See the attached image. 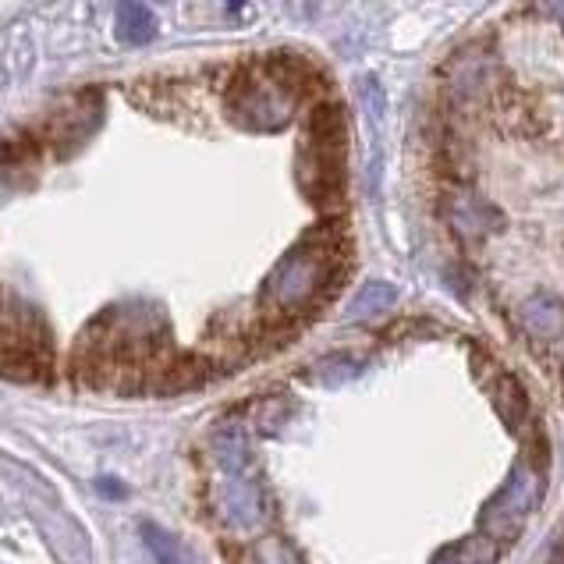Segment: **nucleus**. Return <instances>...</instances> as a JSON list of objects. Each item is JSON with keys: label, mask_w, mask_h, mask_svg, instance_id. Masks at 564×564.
<instances>
[{"label": "nucleus", "mask_w": 564, "mask_h": 564, "mask_svg": "<svg viewBox=\"0 0 564 564\" xmlns=\"http://www.w3.org/2000/svg\"><path fill=\"white\" fill-rule=\"evenodd\" d=\"M348 273L345 238L337 231H310L295 249H288L267 273L260 305L267 319H295L319 310Z\"/></svg>", "instance_id": "f257e3e1"}, {"label": "nucleus", "mask_w": 564, "mask_h": 564, "mask_svg": "<svg viewBox=\"0 0 564 564\" xmlns=\"http://www.w3.org/2000/svg\"><path fill=\"white\" fill-rule=\"evenodd\" d=\"M536 505H540V473L533 462H522L505 479V487L490 497L487 508H482V533L505 546L508 540L522 533V525L529 522Z\"/></svg>", "instance_id": "f03ea898"}, {"label": "nucleus", "mask_w": 564, "mask_h": 564, "mask_svg": "<svg viewBox=\"0 0 564 564\" xmlns=\"http://www.w3.org/2000/svg\"><path fill=\"white\" fill-rule=\"evenodd\" d=\"M214 511L231 533H256L270 519V497L249 476H228L214 490Z\"/></svg>", "instance_id": "7ed1b4c3"}, {"label": "nucleus", "mask_w": 564, "mask_h": 564, "mask_svg": "<svg viewBox=\"0 0 564 564\" xmlns=\"http://www.w3.org/2000/svg\"><path fill=\"white\" fill-rule=\"evenodd\" d=\"M228 107L238 124L256 128V132H278L292 118V96L278 78L273 83H238Z\"/></svg>", "instance_id": "20e7f679"}, {"label": "nucleus", "mask_w": 564, "mask_h": 564, "mask_svg": "<svg viewBox=\"0 0 564 564\" xmlns=\"http://www.w3.org/2000/svg\"><path fill=\"white\" fill-rule=\"evenodd\" d=\"M519 327L533 345H561L564 341V299L554 292H536L519 305Z\"/></svg>", "instance_id": "39448f33"}, {"label": "nucleus", "mask_w": 564, "mask_h": 564, "mask_svg": "<svg viewBox=\"0 0 564 564\" xmlns=\"http://www.w3.org/2000/svg\"><path fill=\"white\" fill-rule=\"evenodd\" d=\"M447 217L451 224H455V231L465 235V238H479V235H490L497 224H501V214L482 203L476 196H465V192H458V196H451L447 203Z\"/></svg>", "instance_id": "423d86ee"}, {"label": "nucleus", "mask_w": 564, "mask_h": 564, "mask_svg": "<svg viewBox=\"0 0 564 564\" xmlns=\"http://www.w3.org/2000/svg\"><path fill=\"white\" fill-rule=\"evenodd\" d=\"M501 551H505V546L497 543L494 536L479 533V536H469L462 543L441 546L430 564H497V561H501Z\"/></svg>", "instance_id": "0eeeda50"}, {"label": "nucleus", "mask_w": 564, "mask_h": 564, "mask_svg": "<svg viewBox=\"0 0 564 564\" xmlns=\"http://www.w3.org/2000/svg\"><path fill=\"white\" fill-rule=\"evenodd\" d=\"M214 458L224 476H246L249 473V437L238 426H220L214 433Z\"/></svg>", "instance_id": "6e6552de"}, {"label": "nucleus", "mask_w": 564, "mask_h": 564, "mask_svg": "<svg viewBox=\"0 0 564 564\" xmlns=\"http://www.w3.org/2000/svg\"><path fill=\"white\" fill-rule=\"evenodd\" d=\"M156 32V19L139 0H121L118 4V36L124 43H147Z\"/></svg>", "instance_id": "1a4fd4ad"}, {"label": "nucleus", "mask_w": 564, "mask_h": 564, "mask_svg": "<svg viewBox=\"0 0 564 564\" xmlns=\"http://www.w3.org/2000/svg\"><path fill=\"white\" fill-rule=\"evenodd\" d=\"M398 302V292L387 281H373L359 288V295L348 302V319H366V316H380Z\"/></svg>", "instance_id": "9d476101"}, {"label": "nucleus", "mask_w": 564, "mask_h": 564, "mask_svg": "<svg viewBox=\"0 0 564 564\" xmlns=\"http://www.w3.org/2000/svg\"><path fill=\"white\" fill-rule=\"evenodd\" d=\"M139 533H142V540H147V546H150V554H153L156 564H192L185 557V551L178 546V540H174L167 529H160L156 522H142Z\"/></svg>", "instance_id": "9b49d317"}, {"label": "nucleus", "mask_w": 564, "mask_h": 564, "mask_svg": "<svg viewBox=\"0 0 564 564\" xmlns=\"http://www.w3.org/2000/svg\"><path fill=\"white\" fill-rule=\"evenodd\" d=\"M246 564H305L288 540H260L246 551Z\"/></svg>", "instance_id": "f8f14e48"}, {"label": "nucleus", "mask_w": 564, "mask_h": 564, "mask_svg": "<svg viewBox=\"0 0 564 564\" xmlns=\"http://www.w3.org/2000/svg\"><path fill=\"white\" fill-rule=\"evenodd\" d=\"M295 405L292 398H267L260 409H256V426H260L263 433H278L288 419H292Z\"/></svg>", "instance_id": "ddd939ff"}, {"label": "nucleus", "mask_w": 564, "mask_h": 564, "mask_svg": "<svg viewBox=\"0 0 564 564\" xmlns=\"http://www.w3.org/2000/svg\"><path fill=\"white\" fill-rule=\"evenodd\" d=\"M362 373V362L356 356H327L316 362V377L324 383H341V380H351Z\"/></svg>", "instance_id": "4468645a"}, {"label": "nucleus", "mask_w": 564, "mask_h": 564, "mask_svg": "<svg viewBox=\"0 0 564 564\" xmlns=\"http://www.w3.org/2000/svg\"><path fill=\"white\" fill-rule=\"evenodd\" d=\"M96 494H100V497H118V501H124V497H128L124 482H118V479H96Z\"/></svg>", "instance_id": "2eb2a0df"}, {"label": "nucleus", "mask_w": 564, "mask_h": 564, "mask_svg": "<svg viewBox=\"0 0 564 564\" xmlns=\"http://www.w3.org/2000/svg\"><path fill=\"white\" fill-rule=\"evenodd\" d=\"M540 11L546 14V19H554L564 25V0H540Z\"/></svg>", "instance_id": "dca6fc26"}]
</instances>
